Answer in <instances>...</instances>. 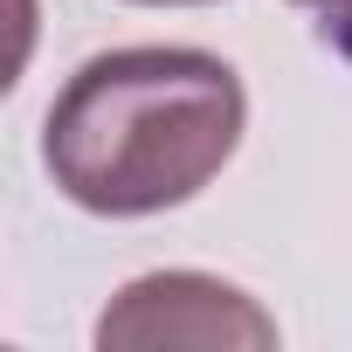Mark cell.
<instances>
[{
  "label": "cell",
  "mask_w": 352,
  "mask_h": 352,
  "mask_svg": "<svg viewBox=\"0 0 352 352\" xmlns=\"http://www.w3.org/2000/svg\"><path fill=\"white\" fill-rule=\"evenodd\" d=\"M297 8L318 14V28H324V42L338 56H352V0H297Z\"/></svg>",
  "instance_id": "3"
},
{
  "label": "cell",
  "mask_w": 352,
  "mask_h": 352,
  "mask_svg": "<svg viewBox=\"0 0 352 352\" xmlns=\"http://www.w3.org/2000/svg\"><path fill=\"white\" fill-rule=\"evenodd\" d=\"M249 124L242 76L208 49L90 56L42 118L49 180L90 214H166L235 159Z\"/></svg>",
  "instance_id": "1"
},
{
  "label": "cell",
  "mask_w": 352,
  "mask_h": 352,
  "mask_svg": "<svg viewBox=\"0 0 352 352\" xmlns=\"http://www.w3.org/2000/svg\"><path fill=\"white\" fill-rule=\"evenodd\" d=\"M97 345H276V318H263L221 276L166 270L118 290L97 324Z\"/></svg>",
  "instance_id": "2"
},
{
  "label": "cell",
  "mask_w": 352,
  "mask_h": 352,
  "mask_svg": "<svg viewBox=\"0 0 352 352\" xmlns=\"http://www.w3.org/2000/svg\"><path fill=\"white\" fill-rule=\"evenodd\" d=\"M138 8H201V0H138Z\"/></svg>",
  "instance_id": "4"
}]
</instances>
